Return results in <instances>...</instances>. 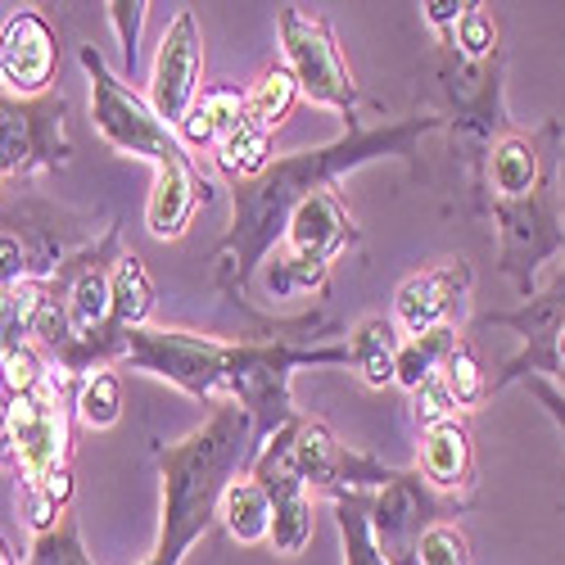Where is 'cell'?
I'll list each match as a JSON object with an SVG mask.
<instances>
[{"instance_id": "obj_1", "label": "cell", "mask_w": 565, "mask_h": 565, "mask_svg": "<svg viewBox=\"0 0 565 565\" xmlns=\"http://www.w3.org/2000/svg\"><path fill=\"white\" fill-rule=\"evenodd\" d=\"M444 127V114H412L385 127H362V122H344V136L326 140L317 150H299V154H276V163L245 181L231 185V226L213 245V286L222 299L241 303L245 312H254L249 303V286L254 276L267 267L271 249H280L290 231L295 209L335 185L340 177L381 163V159H412V150L420 146V136H430ZM258 317V312H254Z\"/></svg>"}, {"instance_id": "obj_2", "label": "cell", "mask_w": 565, "mask_h": 565, "mask_svg": "<svg viewBox=\"0 0 565 565\" xmlns=\"http://www.w3.org/2000/svg\"><path fill=\"white\" fill-rule=\"evenodd\" d=\"M82 73L90 82V122L109 150L154 168V185L146 200V231L154 241H181L195 222L200 204H209V181L195 168V154L181 146L177 127H168L140 90L118 77L96 45H82Z\"/></svg>"}, {"instance_id": "obj_3", "label": "cell", "mask_w": 565, "mask_h": 565, "mask_svg": "<svg viewBox=\"0 0 565 565\" xmlns=\"http://www.w3.org/2000/svg\"><path fill=\"white\" fill-rule=\"evenodd\" d=\"M258 452L254 420L241 403H217L200 430L159 448V539L140 565H181L191 547L217 525V507L231 480H241Z\"/></svg>"}, {"instance_id": "obj_4", "label": "cell", "mask_w": 565, "mask_h": 565, "mask_svg": "<svg viewBox=\"0 0 565 565\" xmlns=\"http://www.w3.org/2000/svg\"><path fill=\"white\" fill-rule=\"evenodd\" d=\"M73 398L77 381L60 371L32 394L0 398V461L23 480V521L32 539L73 511Z\"/></svg>"}, {"instance_id": "obj_5", "label": "cell", "mask_w": 565, "mask_h": 565, "mask_svg": "<svg viewBox=\"0 0 565 565\" xmlns=\"http://www.w3.org/2000/svg\"><path fill=\"white\" fill-rule=\"evenodd\" d=\"M122 258V235L118 226H109L96 245H82L77 254H68L55 276H45V290H51L64 312H68V331H73V349L60 358V375L68 381H86L96 371H109L127 358V335L114 331L109 321V276H114V263Z\"/></svg>"}, {"instance_id": "obj_6", "label": "cell", "mask_w": 565, "mask_h": 565, "mask_svg": "<svg viewBox=\"0 0 565 565\" xmlns=\"http://www.w3.org/2000/svg\"><path fill=\"white\" fill-rule=\"evenodd\" d=\"M362 241V231L353 222V213L344 209L335 185L308 195L295 217L290 231L280 241V254L267 263V295L271 299H295V295H326V280H331V263Z\"/></svg>"}, {"instance_id": "obj_7", "label": "cell", "mask_w": 565, "mask_h": 565, "mask_svg": "<svg viewBox=\"0 0 565 565\" xmlns=\"http://www.w3.org/2000/svg\"><path fill=\"white\" fill-rule=\"evenodd\" d=\"M276 32H280V64H286L299 82V96L335 109L344 122H358V105H362V86L340 51V41L331 32V23L303 14L299 6H280L276 10Z\"/></svg>"}, {"instance_id": "obj_8", "label": "cell", "mask_w": 565, "mask_h": 565, "mask_svg": "<svg viewBox=\"0 0 565 565\" xmlns=\"http://www.w3.org/2000/svg\"><path fill=\"white\" fill-rule=\"evenodd\" d=\"M480 326L484 331L502 326V331L521 335V349L493 375V394L515 381H552L565 394V267L552 286H539L534 299H525L511 312H484Z\"/></svg>"}, {"instance_id": "obj_9", "label": "cell", "mask_w": 565, "mask_h": 565, "mask_svg": "<svg viewBox=\"0 0 565 565\" xmlns=\"http://www.w3.org/2000/svg\"><path fill=\"white\" fill-rule=\"evenodd\" d=\"M290 461L299 470V480L312 493H326L331 502L349 493H381L403 476L398 466H385L381 457L349 448L326 420L303 416V412L290 420Z\"/></svg>"}, {"instance_id": "obj_10", "label": "cell", "mask_w": 565, "mask_h": 565, "mask_svg": "<svg viewBox=\"0 0 565 565\" xmlns=\"http://www.w3.org/2000/svg\"><path fill=\"white\" fill-rule=\"evenodd\" d=\"M73 159L68 140V100L60 90L51 96H6L0 90V172L6 177H36L64 168Z\"/></svg>"}, {"instance_id": "obj_11", "label": "cell", "mask_w": 565, "mask_h": 565, "mask_svg": "<svg viewBox=\"0 0 565 565\" xmlns=\"http://www.w3.org/2000/svg\"><path fill=\"white\" fill-rule=\"evenodd\" d=\"M204 36L195 23V10H177V19L168 23L159 55H154V73H150V109L168 122L181 127V118L191 114V105L204 90Z\"/></svg>"}, {"instance_id": "obj_12", "label": "cell", "mask_w": 565, "mask_h": 565, "mask_svg": "<svg viewBox=\"0 0 565 565\" xmlns=\"http://www.w3.org/2000/svg\"><path fill=\"white\" fill-rule=\"evenodd\" d=\"M60 77V36L41 10H19L0 23V86L6 96H51Z\"/></svg>"}, {"instance_id": "obj_13", "label": "cell", "mask_w": 565, "mask_h": 565, "mask_svg": "<svg viewBox=\"0 0 565 565\" xmlns=\"http://www.w3.org/2000/svg\"><path fill=\"white\" fill-rule=\"evenodd\" d=\"M470 276L466 258H444L426 271H412L403 286L394 290V326L403 340H416V335H430L439 326H452V317L466 308L470 299Z\"/></svg>"}, {"instance_id": "obj_14", "label": "cell", "mask_w": 565, "mask_h": 565, "mask_svg": "<svg viewBox=\"0 0 565 565\" xmlns=\"http://www.w3.org/2000/svg\"><path fill=\"white\" fill-rule=\"evenodd\" d=\"M416 476L426 480L439 498L466 502V493L476 489V444H470V426L461 416L444 420V426L420 430Z\"/></svg>"}, {"instance_id": "obj_15", "label": "cell", "mask_w": 565, "mask_h": 565, "mask_svg": "<svg viewBox=\"0 0 565 565\" xmlns=\"http://www.w3.org/2000/svg\"><path fill=\"white\" fill-rule=\"evenodd\" d=\"M241 122H245V86L217 82V86L200 90V100L181 118L177 136H181L185 150H217Z\"/></svg>"}, {"instance_id": "obj_16", "label": "cell", "mask_w": 565, "mask_h": 565, "mask_svg": "<svg viewBox=\"0 0 565 565\" xmlns=\"http://www.w3.org/2000/svg\"><path fill=\"white\" fill-rule=\"evenodd\" d=\"M344 344H349V366L362 375V385H371V390L394 385L398 349H403V335H398L394 317H381V312L362 317L353 331H349Z\"/></svg>"}, {"instance_id": "obj_17", "label": "cell", "mask_w": 565, "mask_h": 565, "mask_svg": "<svg viewBox=\"0 0 565 565\" xmlns=\"http://www.w3.org/2000/svg\"><path fill=\"white\" fill-rule=\"evenodd\" d=\"M217 521L231 534V543H241V547L267 543V534H271V498H267V489L249 476V470L241 480L226 484L222 507H217Z\"/></svg>"}, {"instance_id": "obj_18", "label": "cell", "mask_w": 565, "mask_h": 565, "mask_svg": "<svg viewBox=\"0 0 565 565\" xmlns=\"http://www.w3.org/2000/svg\"><path fill=\"white\" fill-rule=\"evenodd\" d=\"M109 321H114V331L131 335L140 331V326H150V312H154V280L146 271V263H140L136 254L122 249V258L114 263V276H109Z\"/></svg>"}, {"instance_id": "obj_19", "label": "cell", "mask_w": 565, "mask_h": 565, "mask_svg": "<svg viewBox=\"0 0 565 565\" xmlns=\"http://www.w3.org/2000/svg\"><path fill=\"white\" fill-rule=\"evenodd\" d=\"M299 100H303V96H299L295 73L276 60V64H267V68L245 86V122H254V127H263V131L276 136V127L295 114Z\"/></svg>"}, {"instance_id": "obj_20", "label": "cell", "mask_w": 565, "mask_h": 565, "mask_svg": "<svg viewBox=\"0 0 565 565\" xmlns=\"http://www.w3.org/2000/svg\"><path fill=\"white\" fill-rule=\"evenodd\" d=\"M461 344V331L457 326H439L430 335H416V340H403L398 349V371H394V385H403L407 394H416L420 385H430L444 375L448 358L457 353Z\"/></svg>"}, {"instance_id": "obj_21", "label": "cell", "mask_w": 565, "mask_h": 565, "mask_svg": "<svg viewBox=\"0 0 565 565\" xmlns=\"http://www.w3.org/2000/svg\"><path fill=\"white\" fill-rule=\"evenodd\" d=\"M271 131H263V127H254V122H241L235 127L222 146L213 150V163H217V172L231 181V185H245V181H254V177H263L271 163H276V146H271Z\"/></svg>"}, {"instance_id": "obj_22", "label": "cell", "mask_w": 565, "mask_h": 565, "mask_svg": "<svg viewBox=\"0 0 565 565\" xmlns=\"http://www.w3.org/2000/svg\"><path fill=\"white\" fill-rule=\"evenodd\" d=\"M335 530H340V547H344V565H390L381 543L371 530V493H349L331 502Z\"/></svg>"}, {"instance_id": "obj_23", "label": "cell", "mask_w": 565, "mask_h": 565, "mask_svg": "<svg viewBox=\"0 0 565 565\" xmlns=\"http://www.w3.org/2000/svg\"><path fill=\"white\" fill-rule=\"evenodd\" d=\"M444 41H452V51L461 60H476V64L493 60V55H502V19L484 6V0H466V14L457 19V28Z\"/></svg>"}, {"instance_id": "obj_24", "label": "cell", "mask_w": 565, "mask_h": 565, "mask_svg": "<svg viewBox=\"0 0 565 565\" xmlns=\"http://www.w3.org/2000/svg\"><path fill=\"white\" fill-rule=\"evenodd\" d=\"M41 299V280H23V286H0V362H10L19 349L32 340V312Z\"/></svg>"}, {"instance_id": "obj_25", "label": "cell", "mask_w": 565, "mask_h": 565, "mask_svg": "<svg viewBox=\"0 0 565 565\" xmlns=\"http://www.w3.org/2000/svg\"><path fill=\"white\" fill-rule=\"evenodd\" d=\"M73 416L82 420V426L90 430H109L118 426V416H122V381H118V371H96V375H86V381L77 385V398H73Z\"/></svg>"}, {"instance_id": "obj_26", "label": "cell", "mask_w": 565, "mask_h": 565, "mask_svg": "<svg viewBox=\"0 0 565 565\" xmlns=\"http://www.w3.org/2000/svg\"><path fill=\"white\" fill-rule=\"evenodd\" d=\"M444 390L452 394V403H457V412H470V407H480L489 394H493V375L484 371V362L476 358V349H470L466 340L457 344V353L448 358V366H444Z\"/></svg>"}, {"instance_id": "obj_27", "label": "cell", "mask_w": 565, "mask_h": 565, "mask_svg": "<svg viewBox=\"0 0 565 565\" xmlns=\"http://www.w3.org/2000/svg\"><path fill=\"white\" fill-rule=\"evenodd\" d=\"M23 565H96L82 543V525H77V515L64 511V521L55 530H45L32 539V552Z\"/></svg>"}, {"instance_id": "obj_28", "label": "cell", "mask_w": 565, "mask_h": 565, "mask_svg": "<svg viewBox=\"0 0 565 565\" xmlns=\"http://www.w3.org/2000/svg\"><path fill=\"white\" fill-rule=\"evenodd\" d=\"M420 565H470V539L452 521H435L416 543Z\"/></svg>"}, {"instance_id": "obj_29", "label": "cell", "mask_w": 565, "mask_h": 565, "mask_svg": "<svg viewBox=\"0 0 565 565\" xmlns=\"http://www.w3.org/2000/svg\"><path fill=\"white\" fill-rule=\"evenodd\" d=\"M146 0H109L105 6V14H109V23H114V32H118V41H122V64H127V73H136V60H140V23H146Z\"/></svg>"}, {"instance_id": "obj_30", "label": "cell", "mask_w": 565, "mask_h": 565, "mask_svg": "<svg viewBox=\"0 0 565 565\" xmlns=\"http://www.w3.org/2000/svg\"><path fill=\"white\" fill-rule=\"evenodd\" d=\"M412 412H416V420H420V430L444 426V420H457V416H461L457 403H452V394L444 390V381L420 385V390L412 394Z\"/></svg>"}, {"instance_id": "obj_31", "label": "cell", "mask_w": 565, "mask_h": 565, "mask_svg": "<svg viewBox=\"0 0 565 565\" xmlns=\"http://www.w3.org/2000/svg\"><path fill=\"white\" fill-rule=\"evenodd\" d=\"M461 14H466V0H426V6H420V19L430 23L435 36H448Z\"/></svg>"}, {"instance_id": "obj_32", "label": "cell", "mask_w": 565, "mask_h": 565, "mask_svg": "<svg viewBox=\"0 0 565 565\" xmlns=\"http://www.w3.org/2000/svg\"><path fill=\"white\" fill-rule=\"evenodd\" d=\"M530 385V398L552 416V426L561 430V439H565V394L552 385V381H525Z\"/></svg>"}, {"instance_id": "obj_33", "label": "cell", "mask_w": 565, "mask_h": 565, "mask_svg": "<svg viewBox=\"0 0 565 565\" xmlns=\"http://www.w3.org/2000/svg\"><path fill=\"white\" fill-rule=\"evenodd\" d=\"M0 181H6V172H0Z\"/></svg>"}]
</instances>
